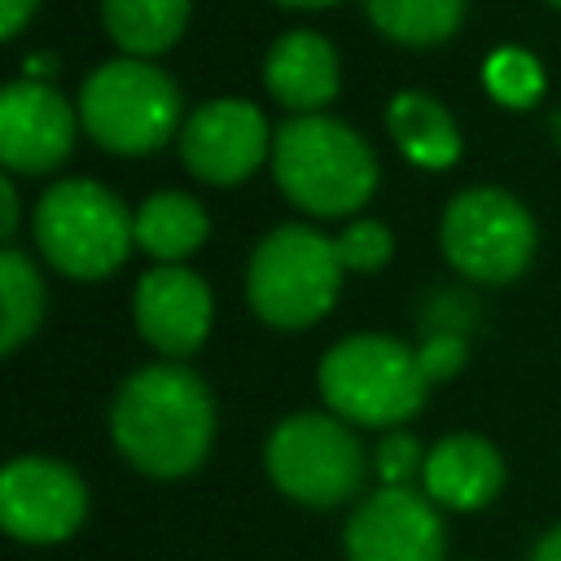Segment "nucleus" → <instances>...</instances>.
<instances>
[{
  "instance_id": "obj_12",
  "label": "nucleus",
  "mask_w": 561,
  "mask_h": 561,
  "mask_svg": "<svg viewBox=\"0 0 561 561\" xmlns=\"http://www.w3.org/2000/svg\"><path fill=\"white\" fill-rule=\"evenodd\" d=\"M79 110L44 83V79H13L0 92V162L13 175H44L57 171L79 131Z\"/></svg>"
},
{
  "instance_id": "obj_25",
  "label": "nucleus",
  "mask_w": 561,
  "mask_h": 561,
  "mask_svg": "<svg viewBox=\"0 0 561 561\" xmlns=\"http://www.w3.org/2000/svg\"><path fill=\"white\" fill-rule=\"evenodd\" d=\"M39 0H0V35L4 39H18V31L31 22Z\"/></svg>"
},
{
  "instance_id": "obj_20",
  "label": "nucleus",
  "mask_w": 561,
  "mask_h": 561,
  "mask_svg": "<svg viewBox=\"0 0 561 561\" xmlns=\"http://www.w3.org/2000/svg\"><path fill=\"white\" fill-rule=\"evenodd\" d=\"M0 302H4L0 346L13 355L39 329V320H44V280H39L35 263L18 245L0 250Z\"/></svg>"
},
{
  "instance_id": "obj_14",
  "label": "nucleus",
  "mask_w": 561,
  "mask_h": 561,
  "mask_svg": "<svg viewBox=\"0 0 561 561\" xmlns=\"http://www.w3.org/2000/svg\"><path fill=\"white\" fill-rule=\"evenodd\" d=\"M263 83L272 92L276 105L294 110V114H320L342 83V66L337 53L324 35L316 31H285L263 61Z\"/></svg>"
},
{
  "instance_id": "obj_9",
  "label": "nucleus",
  "mask_w": 561,
  "mask_h": 561,
  "mask_svg": "<svg viewBox=\"0 0 561 561\" xmlns=\"http://www.w3.org/2000/svg\"><path fill=\"white\" fill-rule=\"evenodd\" d=\"M272 140L276 131L267 127L263 110L241 101V96H219L197 105L184 127H180V158L188 167V175H197L202 184L228 188L241 184L245 175H254L263 167V158H272Z\"/></svg>"
},
{
  "instance_id": "obj_2",
  "label": "nucleus",
  "mask_w": 561,
  "mask_h": 561,
  "mask_svg": "<svg viewBox=\"0 0 561 561\" xmlns=\"http://www.w3.org/2000/svg\"><path fill=\"white\" fill-rule=\"evenodd\" d=\"M272 175L298 210L342 219L373 197L377 158L355 127L329 114H294L272 140Z\"/></svg>"
},
{
  "instance_id": "obj_24",
  "label": "nucleus",
  "mask_w": 561,
  "mask_h": 561,
  "mask_svg": "<svg viewBox=\"0 0 561 561\" xmlns=\"http://www.w3.org/2000/svg\"><path fill=\"white\" fill-rule=\"evenodd\" d=\"M416 355H421V368H425V377L434 386V381L451 377L465 364V337L460 333H434V337H425L416 346Z\"/></svg>"
},
{
  "instance_id": "obj_31",
  "label": "nucleus",
  "mask_w": 561,
  "mask_h": 561,
  "mask_svg": "<svg viewBox=\"0 0 561 561\" xmlns=\"http://www.w3.org/2000/svg\"><path fill=\"white\" fill-rule=\"evenodd\" d=\"M557 136H561V118H557Z\"/></svg>"
},
{
  "instance_id": "obj_1",
  "label": "nucleus",
  "mask_w": 561,
  "mask_h": 561,
  "mask_svg": "<svg viewBox=\"0 0 561 561\" xmlns=\"http://www.w3.org/2000/svg\"><path fill=\"white\" fill-rule=\"evenodd\" d=\"M110 434L123 460L149 478L193 473L215 438V399L180 359L136 368L110 408Z\"/></svg>"
},
{
  "instance_id": "obj_29",
  "label": "nucleus",
  "mask_w": 561,
  "mask_h": 561,
  "mask_svg": "<svg viewBox=\"0 0 561 561\" xmlns=\"http://www.w3.org/2000/svg\"><path fill=\"white\" fill-rule=\"evenodd\" d=\"M276 4H285V9H329L337 0H276Z\"/></svg>"
},
{
  "instance_id": "obj_11",
  "label": "nucleus",
  "mask_w": 561,
  "mask_h": 561,
  "mask_svg": "<svg viewBox=\"0 0 561 561\" xmlns=\"http://www.w3.org/2000/svg\"><path fill=\"white\" fill-rule=\"evenodd\" d=\"M342 552L346 561H443L447 535L425 491L381 486L351 513Z\"/></svg>"
},
{
  "instance_id": "obj_6",
  "label": "nucleus",
  "mask_w": 561,
  "mask_h": 561,
  "mask_svg": "<svg viewBox=\"0 0 561 561\" xmlns=\"http://www.w3.org/2000/svg\"><path fill=\"white\" fill-rule=\"evenodd\" d=\"M35 245L70 280H101L136 245V215L96 180H57L35 206Z\"/></svg>"
},
{
  "instance_id": "obj_8",
  "label": "nucleus",
  "mask_w": 561,
  "mask_h": 561,
  "mask_svg": "<svg viewBox=\"0 0 561 561\" xmlns=\"http://www.w3.org/2000/svg\"><path fill=\"white\" fill-rule=\"evenodd\" d=\"M438 241L460 276L504 285L517 280L535 254V219L504 188H465L447 202Z\"/></svg>"
},
{
  "instance_id": "obj_27",
  "label": "nucleus",
  "mask_w": 561,
  "mask_h": 561,
  "mask_svg": "<svg viewBox=\"0 0 561 561\" xmlns=\"http://www.w3.org/2000/svg\"><path fill=\"white\" fill-rule=\"evenodd\" d=\"M530 561H561V526H552L548 535H539V543L530 548Z\"/></svg>"
},
{
  "instance_id": "obj_23",
  "label": "nucleus",
  "mask_w": 561,
  "mask_h": 561,
  "mask_svg": "<svg viewBox=\"0 0 561 561\" xmlns=\"http://www.w3.org/2000/svg\"><path fill=\"white\" fill-rule=\"evenodd\" d=\"M425 456L430 451H421V443L412 434H403V430L386 434L381 447H377V478H381V486H412V478L425 469Z\"/></svg>"
},
{
  "instance_id": "obj_10",
  "label": "nucleus",
  "mask_w": 561,
  "mask_h": 561,
  "mask_svg": "<svg viewBox=\"0 0 561 561\" xmlns=\"http://www.w3.org/2000/svg\"><path fill=\"white\" fill-rule=\"evenodd\" d=\"M88 517L83 478L48 456H18L0 473V522L22 543H61Z\"/></svg>"
},
{
  "instance_id": "obj_16",
  "label": "nucleus",
  "mask_w": 561,
  "mask_h": 561,
  "mask_svg": "<svg viewBox=\"0 0 561 561\" xmlns=\"http://www.w3.org/2000/svg\"><path fill=\"white\" fill-rule=\"evenodd\" d=\"M386 127H390V140L399 145V153L425 171H443L460 158V127L456 118L447 114L443 101L416 92V88H403L390 96L386 105Z\"/></svg>"
},
{
  "instance_id": "obj_7",
  "label": "nucleus",
  "mask_w": 561,
  "mask_h": 561,
  "mask_svg": "<svg viewBox=\"0 0 561 561\" xmlns=\"http://www.w3.org/2000/svg\"><path fill=\"white\" fill-rule=\"evenodd\" d=\"M267 478L280 495L307 508H333L351 500L364 482V451L359 438L342 416L324 412H294L285 416L263 447Z\"/></svg>"
},
{
  "instance_id": "obj_5",
  "label": "nucleus",
  "mask_w": 561,
  "mask_h": 561,
  "mask_svg": "<svg viewBox=\"0 0 561 561\" xmlns=\"http://www.w3.org/2000/svg\"><path fill=\"white\" fill-rule=\"evenodd\" d=\"M79 123L110 153H153L175 136V127H184L180 88L149 57H114L83 79Z\"/></svg>"
},
{
  "instance_id": "obj_4",
  "label": "nucleus",
  "mask_w": 561,
  "mask_h": 561,
  "mask_svg": "<svg viewBox=\"0 0 561 561\" xmlns=\"http://www.w3.org/2000/svg\"><path fill=\"white\" fill-rule=\"evenodd\" d=\"M342 272L346 267L337 259L333 237H324L307 224H280L250 254L245 298L263 324L307 329L333 311Z\"/></svg>"
},
{
  "instance_id": "obj_3",
  "label": "nucleus",
  "mask_w": 561,
  "mask_h": 561,
  "mask_svg": "<svg viewBox=\"0 0 561 561\" xmlns=\"http://www.w3.org/2000/svg\"><path fill=\"white\" fill-rule=\"evenodd\" d=\"M316 381L329 412L355 425H399L430 394L421 355L386 333H351L333 342L316 368Z\"/></svg>"
},
{
  "instance_id": "obj_19",
  "label": "nucleus",
  "mask_w": 561,
  "mask_h": 561,
  "mask_svg": "<svg viewBox=\"0 0 561 561\" xmlns=\"http://www.w3.org/2000/svg\"><path fill=\"white\" fill-rule=\"evenodd\" d=\"M364 13L403 48H434L465 22V0H364Z\"/></svg>"
},
{
  "instance_id": "obj_17",
  "label": "nucleus",
  "mask_w": 561,
  "mask_h": 561,
  "mask_svg": "<svg viewBox=\"0 0 561 561\" xmlns=\"http://www.w3.org/2000/svg\"><path fill=\"white\" fill-rule=\"evenodd\" d=\"M206 232H210V219L202 202L175 188L145 197L136 210V245L158 263H184L188 254H197Z\"/></svg>"
},
{
  "instance_id": "obj_30",
  "label": "nucleus",
  "mask_w": 561,
  "mask_h": 561,
  "mask_svg": "<svg viewBox=\"0 0 561 561\" xmlns=\"http://www.w3.org/2000/svg\"><path fill=\"white\" fill-rule=\"evenodd\" d=\"M548 4H552V9H561V0H548Z\"/></svg>"
},
{
  "instance_id": "obj_26",
  "label": "nucleus",
  "mask_w": 561,
  "mask_h": 561,
  "mask_svg": "<svg viewBox=\"0 0 561 561\" xmlns=\"http://www.w3.org/2000/svg\"><path fill=\"white\" fill-rule=\"evenodd\" d=\"M0 232H4V241H13V232H18V188L9 175L0 180Z\"/></svg>"
},
{
  "instance_id": "obj_13",
  "label": "nucleus",
  "mask_w": 561,
  "mask_h": 561,
  "mask_svg": "<svg viewBox=\"0 0 561 561\" xmlns=\"http://www.w3.org/2000/svg\"><path fill=\"white\" fill-rule=\"evenodd\" d=\"M131 316L153 351H162L167 359H184L206 342L215 302L197 272H188L184 263H158L140 276L131 294Z\"/></svg>"
},
{
  "instance_id": "obj_15",
  "label": "nucleus",
  "mask_w": 561,
  "mask_h": 561,
  "mask_svg": "<svg viewBox=\"0 0 561 561\" xmlns=\"http://www.w3.org/2000/svg\"><path fill=\"white\" fill-rule=\"evenodd\" d=\"M504 486V460L500 451L478 434H447L430 447L421 469V491L456 513H473L491 504Z\"/></svg>"
},
{
  "instance_id": "obj_28",
  "label": "nucleus",
  "mask_w": 561,
  "mask_h": 561,
  "mask_svg": "<svg viewBox=\"0 0 561 561\" xmlns=\"http://www.w3.org/2000/svg\"><path fill=\"white\" fill-rule=\"evenodd\" d=\"M53 70H57L53 57H26V79H44V83H48Z\"/></svg>"
},
{
  "instance_id": "obj_21",
  "label": "nucleus",
  "mask_w": 561,
  "mask_h": 561,
  "mask_svg": "<svg viewBox=\"0 0 561 561\" xmlns=\"http://www.w3.org/2000/svg\"><path fill=\"white\" fill-rule=\"evenodd\" d=\"M482 83H486V92H491L500 105L526 110V105H535V101L543 96V66H539L526 48L504 44V48H495V53L486 57Z\"/></svg>"
},
{
  "instance_id": "obj_22",
  "label": "nucleus",
  "mask_w": 561,
  "mask_h": 561,
  "mask_svg": "<svg viewBox=\"0 0 561 561\" xmlns=\"http://www.w3.org/2000/svg\"><path fill=\"white\" fill-rule=\"evenodd\" d=\"M333 241H337V259L346 272H377L394 254V237L381 219H351Z\"/></svg>"
},
{
  "instance_id": "obj_18",
  "label": "nucleus",
  "mask_w": 561,
  "mask_h": 561,
  "mask_svg": "<svg viewBox=\"0 0 561 561\" xmlns=\"http://www.w3.org/2000/svg\"><path fill=\"white\" fill-rule=\"evenodd\" d=\"M193 0H101L105 35L127 57H158L167 53L188 26Z\"/></svg>"
}]
</instances>
